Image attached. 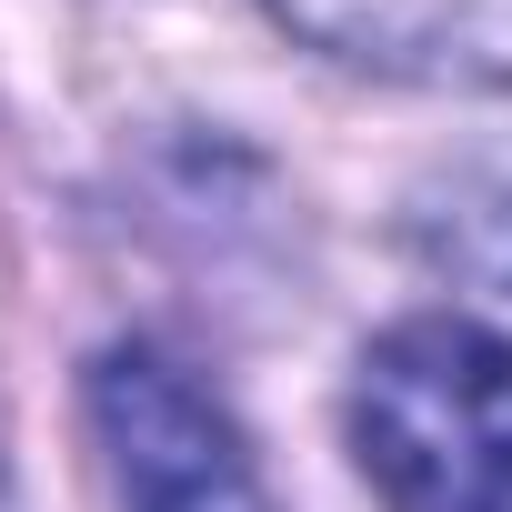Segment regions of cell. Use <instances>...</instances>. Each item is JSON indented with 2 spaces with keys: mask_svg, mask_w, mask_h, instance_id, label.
<instances>
[{
  "mask_svg": "<svg viewBox=\"0 0 512 512\" xmlns=\"http://www.w3.org/2000/svg\"><path fill=\"white\" fill-rule=\"evenodd\" d=\"M352 462L382 512H512V342L462 312L362 342Z\"/></svg>",
  "mask_w": 512,
  "mask_h": 512,
  "instance_id": "cell-1",
  "label": "cell"
},
{
  "mask_svg": "<svg viewBox=\"0 0 512 512\" xmlns=\"http://www.w3.org/2000/svg\"><path fill=\"white\" fill-rule=\"evenodd\" d=\"M91 432L121 512H272L231 412L161 342H111L91 362Z\"/></svg>",
  "mask_w": 512,
  "mask_h": 512,
  "instance_id": "cell-2",
  "label": "cell"
},
{
  "mask_svg": "<svg viewBox=\"0 0 512 512\" xmlns=\"http://www.w3.org/2000/svg\"><path fill=\"white\" fill-rule=\"evenodd\" d=\"M272 21L382 81L512 91V0H272Z\"/></svg>",
  "mask_w": 512,
  "mask_h": 512,
  "instance_id": "cell-3",
  "label": "cell"
},
{
  "mask_svg": "<svg viewBox=\"0 0 512 512\" xmlns=\"http://www.w3.org/2000/svg\"><path fill=\"white\" fill-rule=\"evenodd\" d=\"M412 241L452 282H482V292H512V181H452L442 201H422Z\"/></svg>",
  "mask_w": 512,
  "mask_h": 512,
  "instance_id": "cell-4",
  "label": "cell"
}]
</instances>
